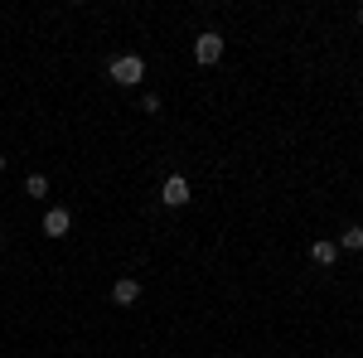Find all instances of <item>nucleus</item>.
Here are the masks:
<instances>
[{
    "label": "nucleus",
    "instance_id": "nucleus-1",
    "mask_svg": "<svg viewBox=\"0 0 363 358\" xmlns=\"http://www.w3.org/2000/svg\"><path fill=\"white\" fill-rule=\"evenodd\" d=\"M107 73L116 78V87H136L140 78H145V58H140V54H116Z\"/></svg>",
    "mask_w": 363,
    "mask_h": 358
},
{
    "label": "nucleus",
    "instance_id": "nucleus-2",
    "mask_svg": "<svg viewBox=\"0 0 363 358\" xmlns=\"http://www.w3.org/2000/svg\"><path fill=\"white\" fill-rule=\"evenodd\" d=\"M218 58H223V34H218V29H203V34L194 39V63L213 68Z\"/></svg>",
    "mask_w": 363,
    "mask_h": 358
},
{
    "label": "nucleus",
    "instance_id": "nucleus-3",
    "mask_svg": "<svg viewBox=\"0 0 363 358\" xmlns=\"http://www.w3.org/2000/svg\"><path fill=\"white\" fill-rule=\"evenodd\" d=\"M189 198H194V189H189L184 174H169L165 184H160V203H165V208H184Z\"/></svg>",
    "mask_w": 363,
    "mask_h": 358
},
{
    "label": "nucleus",
    "instance_id": "nucleus-4",
    "mask_svg": "<svg viewBox=\"0 0 363 358\" xmlns=\"http://www.w3.org/2000/svg\"><path fill=\"white\" fill-rule=\"evenodd\" d=\"M140 301V281L136 276H116L112 281V305H136Z\"/></svg>",
    "mask_w": 363,
    "mask_h": 358
},
{
    "label": "nucleus",
    "instance_id": "nucleus-5",
    "mask_svg": "<svg viewBox=\"0 0 363 358\" xmlns=\"http://www.w3.org/2000/svg\"><path fill=\"white\" fill-rule=\"evenodd\" d=\"M68 228H73V213L68 208H49L44 213V237H68Z\"/></svg>",
    "mask_w": 363,
    "mask_h": 358
},
{
    "label": "nucleus",
    "instance_id": "nucleus-6",
    "mask_svg": "<svg viewBox=\"0 0 363 358\" xmlns=\"http://www.w3.org/2000/svg\"><path fill=\"white\" fill-rule=\"evenodd\" d=\"M310 262H315V267H335V262H339V242L315 237V242H310Z\"/></svg>",
    "mask_w": 363,
    "mask_h": 358
},
{
    "label": "nucleus",
    "instance_id": "nucleus-7",
    "mask_svg": "<svg viewBox=\"0 0 363 358\" xmlns=\"http://www.w3.org/2000/svg\"><path fill=\"white\" fill-rule=\"evenodd\" d=\"M339 247H344V252H359L363 247V228H359V223H349V228L339 233Z\"/></svg>",
    "mask_w": 363,
    "mask_h": 358
},
{
    "label": "nucleus",
    "instance_id": "nucleus-8",
    "mask_svg": "<svg viewBox=\"0 0 363 358\" xmlns=\"http://www.w3.org/2000/svg\"><path fill=\"white\" fill-rule=\"evenodd\" d=\"M25 194L44 203V198H49V179H44V174H29V179H25Z\"/></svg>",
    "mask_w": 363,
    "mask_h": 358
},
{
    "label": "nucleus",
    "instance_id": "nucleus-9",
    "mask_svg": "<svg viewBox=\"0 0 363 358\" xmlns=\"http://www.w3.org/2000/svg\"><path fill=\"white\" fill-rule=\"evenodd\" d=\"M0 174H5V155H0Z\"/></svg>",
    "mask_w": 363,
    "mask_h": 358
},
{
    "label": "nucleus",
    "instance_id": "nucleus-10",
    "mask_svg": "<svg viewBox=\"0 0 363 358\" xmlns=\"http://www.w3.org/2000/svg\"><path fill=\"white\" fill-rule=\"evenodd\" d=\"M359 25H363V5H359Z\"/></svg>",
    "mask_w": 363,
    "mask_h": 358
},
{
    "label": "nucleus",
    "instance_id": "nucleus-11",
    "mask_svg": "<svg viewBox=\"0 0 363 358\" xmlns=\"http://www.w3.org/2000/svg\"><path fill=\"white\" fill-rule=\"evenodd\" d=\"M0 247H5V233H0Z\"/></svg>",
    "mask_w": 363,
    "mask_h": 358
}]
</instances>
